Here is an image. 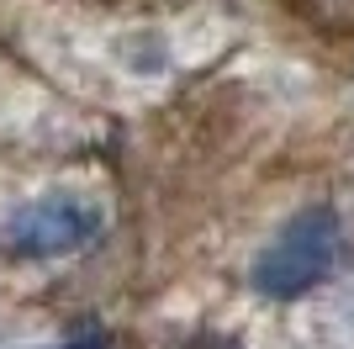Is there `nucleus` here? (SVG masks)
Returning <instances> with one entry per match:
<instances>
[{
    "label": "nucleus",
    "mask_w": 354,
    "mask_h": 349,
    "mask_svg": "<svg viewBox=\"0 0 354 349\" xmlns=\"http://www.w3.org/2000/svg\"><path fill=\"white\" fill-rule=\"evenodd\" d=\"M339 217L333 206H307L296 212L275 238L270 249L254 260V291L259 296H275V302H291L301 291H312L317 280H328L333 260H339Z\"/></svg>",
    "instance_id": "f257e3e1"
},
{
    "label": "nucleus",
    "mask_w": 354,
    "mask_h": 349,
    "mask_svg": "<svg viewBox=\"0 0 354 349\" xmlns=\"http://www.w3.org/2000/svg\"><path fill=\"white\" fill-rule=\"evenodd\" d=\"M95 233H101V206L85 202V196H69V190H53V196L16 206L0 238L11 254L48 260V254H69V249L90 244Z\"/></svg>",
    "instance_id": "f03ea898"
},
{
    "label": "nucleus",
    "mask_w": 354,
    "mask_h": 349,
    "mask_svg": "<svg viewBox=\"0 0 354 349\" xmlns=\"http://www.w3.org/2000/svg\"><path fill=\"white\" fill-rule=\"evenodd\" d=\"M64 349H111V339H106L101 323H80V328L64 339Z\"/></svg>",
    "instance_id": "7ed1b4c3"
}]
</instances>
